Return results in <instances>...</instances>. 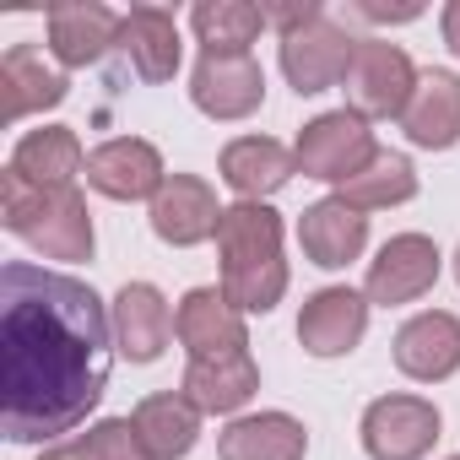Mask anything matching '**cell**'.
I'll return each mask as SVG.
<instances>
[{
	"instance_id": "6da1fadb",
	"label": "cell",
	"mask_w": 460,
	"mask_h": 460,
	"mask_svg": "<svg viewBox=\"0 0 460 460\" xmlns=\"http://www.w3.org/2000/svg\"><path fill=\"white\" fill-rule=\"evenodd\" d=\"M114 314L71 271H0V428L12 444H60L109 390Z\"/></svg>"
},
{
	"instance_id": "7a4b0ae2",
	"label": "cell",
	"mask_w": 460,
	"mask_h": 460,
	"mask_svg": "<svg viewBox=\"0 0 460 460\" xmlns=\"http://www.w3.org/2000/svg\"><path fill=\"white\" fill-rule=\"evenodd\" d=\"M222 293L239 314H271L288 298V255H282V211L266 200H234L217 222Z\"/></svg>"
},
{
	"instance_id": "3957f363",
	"label": "cell",
	"mask_w": 460,
	"mask_h": 460,
	"mask_svg": "<svg viewBox=\"0 0 460 460\" xmlns=\"http://www.w3.org/2000/svg\"><path fill=\"white\" fill-rule=\"evenodd\" d=\"M0 222L44 261H93V250H98L93 211H87L82 190H39V184L17 179L12 168L0 173Z\"/></svg>"
},
{
	"instance_id": "277c9868",
	"label": "cell",
	"mask_w": 460,
	"mask_h": 460,
	"mask_svg": "<svg viewBox=\"0 0 460 460\" xmlns=\"http://www.w3.org/2000/svg\"><path fill=\"white\" fill-rule=\"evenodd\" d=\"M352 55H358V39H352L325 6H314L304 22L282 28V55H277V60H282L288 87H293L298 98H314V93H331V87L347 82Z\"/></svg>"
},
{
	"instance_id": "5b68a950",
	"label": "cell",
	"mask_w": 460,
	"mask_h": 460,
	"mask_svg": "<svg viewBox=\"0 0 460 460\" xmlns=\"http://www.w3.org/2000/svg\"><path fill=\"white\" fill-rule=\"evenodd\" d=\"M293 152H298V173L304 179H320V184L341 190L347 179H358L379 157V136H374V125L358 109H331V114H314L298 130Z\"/></svg>"
},
{
	"instance_id": "8992f818",
	"label": "cell",
	"mask_w": 460,
	"mask_h": 460,
	"mask_svg": "<svg viewBox=\"0 0 460 460\" xmlns=\"http://www.w3.org/2000/svg\"><path fill=\"white\" fill-rule=\"evenodd\" d=\"M444 433V417L428 395H374L363 406V422H358V438H363V455L368 460H422L433 455Z\"/></svg>"
},
{
	"instance_id": "52a82bcc",
	"label": "cell",
	"mask_w": 460,
	"mask_h": 460,
	"mask_svg": "<svg viewBox=\"0 0 460 460\" xmlns=\"http://www.w3.org/2000/svg\"><path fill=\"white\" fill-rule=\"evenodd\" d=\"M422 71L411 66V55L390 39H358L352 71H347V109H358L363 119H401L411 93H417Z\"/></svg>"
},
{
	"instance_id": "ba28073f",
	"label": "cell",
	"mask_w": 460,
	"mask_h": 460,
	"mask_svg": "<svg viewBox=\"0 0 460 460\" xmlns=\"http://www.w3.org/2000/svg\"><path fill=\"white\" fill-rule=\"evenodd\" d=\"M444 271V255L428 234H395L379 244V255L368 261V277H363V298L379 304V309H401V304H417L422 293H433Z\"/></svg>"
},
{
	"instance_id": "9c48e42d",
	"label": "cell",
	"mask_w": 460,
	"mask_h": 460,
	"mask_svg": "<svg viewBox=\"0 0 460 460\" xmlns=\"http://www.w3.org/2000/svg\"><path fill=\"white\" fill-rule=\"evenodd\" d=\"M190 103L217 119V125H239L266 103V71L255 55H200L190 71Z\"/></svg>"
},
{
	"instance_id": "30bf717a",
	"label": "cell",
	"mask_w": 460,
	"mask_h": 460,
	"mask_svg": "<svg viewBox=\"0 0 460 460\" xmlns=\"http://www.w3.org/2000/svg\"><path fill=\"white\" fill-rule=\"evenodd\" d=\"M119 22L125 12L103 6V0H60V6L44 12V39L60 71H82L98 66L114 44H119Z\"/></svg>"
},
{
	"instance_id": "8fae6325",
	"label": "cell",
	"mask_w": 460,
	"mask_h": 460,
	"mask_svg": "<svg viewBox=\"0 0 460 460\" xmlns=\"http://www.w3.org/2000/svg\"><path fill=\"white\" fill-rule=\"evenodd\" d=\"M152 217V234L173 250H195L206 239H217V222H222V206H217V190L200 179V173H168L163 190L152 195L146 206Z\"/></svg>"
},
{
	"instance_id": "7c38bea8",
	"label": "cell",
	"mask_w": 460,
	"mask_h": 460,
	"mask_svg": "<svg viewBox=\"0 0 460 460\" xmlns=\"http://www.w3.org/2000/svg\"><path fill=\"white\" fill-rule=\"evenodd\" d=\"M173 336L190 358H227L250 352V314L227 304L222 288H190L173 309Z\"/></svg>"
},
{
	"instance_id": "4fadbf2b",
	"label": "cell",
	"mask_w": 460,
	"mask_h": 460,
	"mask_svg": "<svg viewBox=\"0 0 460 460\" xmlns=\"http://www.w3.org/2000/svg\"><path fill=\"white\" fill-rule=\"evenodd\" d=\"M368 298L358 288H320L298 309V341L309 358H347L368 336Z\"/></svg>"
},
{
	"instance_id": "5bb4252c",
	"label": "cell",
	"mask_w": 460,
	"mask_h": 460,
	"mask_svg": "<svg viewBox=\"0 0 460 460\" xmlns=\"http://www.w3.org/2000/svg\"><path fill=\"white\" fill-rule=\"evenodd\" d=\"M168 168H163V152L141 136H114L103 146L87 152V184L109 200H146L163 190Z\"/></svg>"
},
{
	"instance_id": "9a60e30c",
	"label": "cell",
	"mask_w": 460,
	"mask_h": 460,
	"mask_svg": "<svg viewBox=\"0 0 460 460\" xmlns=\"http://www.w3.org/2000/svg\"><path fill=\"white\" fill-rule=\"evenodd\" d=\"M395 368L417 385H444L460 374V314L422 309L395 331Z\"/></svg>"
},
{
	"instance_id": "2e32d148",
	"label": "cell",
	"mask_w": 460,
	"mask_h": 460,
	"mask_svg": "<svg viewBox=\"0 0 460 460\" xmlns=\"http://www.w3.org/2000/svg\"><path fill=\"white\" fill-rule=\"evenodd\" d=\"M298 250L320 271H347L368 250V217L352 211L341 195H325V200L304 206V217H298Z\"/></svg>"
},
{
	"instance_id": "e0dca14e",
	"label": "cell",
	"mask_w": 460,
	"mask_h": 460,
	"mask_svg": "<svg viewBox=\"0 0 460 460\" xmlns=\"http://www.w3.org/2000/svg\"><path fill=\"white\" fill-rule=\"evenodd\" d=\"M114 314V347L125 363H157L173 341V309L157 282H125L109 304Z\"/></svg>"
},
{
	"instance_id": "ac0fdd59",
	"label": "cell",
	"mask_w": 460,
	"mask_h": 460,
	"mask_svg": "<svg viewBox=\"0 0 460 460\" xmlns=\"http://www.w3.org/2000/svg\"><path fill=\"white\" fill-rule=\"evenodd\" d=\"M298 173V152L282 146L277 136H234L217 157V179L234 190L239 200H271L288 190Z\"/></svg>"
},
{
	"instance_id": "d6986e66",
	"label": "cell",
	"mask_w": 460,
	"mask_h": 460,
	"mask_svg": "<svg viewBox=\"0 0 460 460\" xmlns=\"http://www.w3.org/2000/svg\"><path fill=\"white\" fill-rule=\"evenodd\" d=\"M179 390L206 411V417H244V406L261 390V363L250 352H227V358H190Z\"/></svg>"
},
{
	"instance_id": "ffe728a7",
	"label": "cell",
	"mask_w": 460,
	"mask_h": 460,
	"mask_svg": "<svg viewBox=\"0 0 460 460\" xmlns=\"http://www.w3.org/2000/svg\"><path fill=\"white\" fill-rule=\"evenodd\" d=\"M119 49L130 60V71L141 82H173L179 76V60H184V33L173 22L168 6H130L125 22H119Z\"/></svg>"
},
{
	"instance_id": "44dd1931",
	"label": "cell",
	"mask_w": 460,
	"mask_h": 460,
	"mask_svg": "<svg viewBox=\"0 0 460 460\" xmlns=\"http://www.w3.org/2000/svg\"><path fill=\"white\" fill-rule=\"evenodd\" d=\"M309 428L293 411H244L217 433V460H304Z\"/></svg>"
},
{
	"instance_id": "7402d4cb",
	"label": "cell",
	"mask_w": 460,
	"mask_h": 460,
	"mask_svg": "<svg viewBox=\"0 0 460 460\" xmlns=\"http://www.w3.org/2000/svg\"><path fill=\"white\" fill-rule=\"evenodd\" d=\"M6 168L39 190H76V179L87 173V152H82V136L71 125H44L12 146Z\"/></svg>"
},
{
	"instance_id": "603a6c76",
	"label": "cell",
	"mask_w": 460,
	"mask_h": 460,
	"mask_svg": "<svg viewBox=\"0 0 460 460\" xmlns=\"http://www.w3.org/2000/svg\"><path fill=\"white\" fill-rule=\"evenodd\" d=\"M200 406L184 395V390H157L146 401H136L130 422H136V438L152 460H184L195 444H200Z\"/></svg>"
},
{
	"instance_id": "cb8c5ba5",
	"label": "cell",
	"mask_w": 460,
	"mask_h": 460,
	"mask_svg": "<svg viewBox=\"0 0 460 460\" xmlns=\"http://www.w3.org/2000/svg\"><path fill=\"white\" fill-rule=\"evenodd\" d=\"M0 93H6V125H22L28 114L60 109L71 82H66V71L44 66V55L33 44H12L0 55Z\"/></svg>"
},
{
	"instance_id": "d4e9b609",
	"label": "cell",
	"mask_w": 460,
	"mask_h": 460,
	"mask_svg": "<svg viewBox=\"0 0 460 460\" xmlns=\"http://www.w3.org/2000/svg\"><path fill=\"white\" fill-rule=\"evenodd\" d=\"M401 130L422 152H449L460 141V76L455 71H422V82L401 114Z\"/></svg>"
},
{
	"instance_id": "484cf974",
	"label": "cell",
	"mask_w": 460,
	"mask_h": 460,
	"mask_svg": "<svg viewBox=\"0 0 460 460\" xmlns=\"http://www.w3.org/2000/svg\"><path fill=\"white\" fill-rule=\"evenodd\" d=\"M266 28L271 17L255 0H195L190 6V33L200 55H250Z\"/></svg>"
},
{
	"instance_id": "4316f807",
	"label": "cell",
	"mask_w": 460,
	"mask_h": 460,
	"mask_svg": "<svg viewBox=\"0 0 460 460\" xmlns=\"http://www.w3.org/2000/svg\"><path fill=\"white\" fill-rule=\"evenodd\" d=\"M352 211H390V206H406L411 195H417V168H411V157L406 152H385L379 146V157L358 173V179H347L341 190H336Z\"/></svg>"
},
{
	"instance_id": "83f0119b",
	"label": "cell",
	"mask_w": 460,
	"mask_h": 460,
	"mask_svg": "<svg viewBox=\"0 0 460 460\" xmlns=\"http://www.w3.org/2000/svg\"><path fill=\"white\" fill-rule=\"evenodd\" d=\"M82 444H87L93 460H152V455L141 449L130 417H103V422H93V428L82 433Z\"/></svg>"
},
{
	"instance_id": "f1b7e54d",
	"label": "cell",
	"mask_w": 460,
	"mask_h": 460,
	"mask_svg": "<svg viewBox=\"0 0 460 460\" xmlns=\"http://www.w3.org/2000/svg\"><path fill=\"white\" fill-rule=\"evenodd\" d=\"M352 12L368 17V22H417L422 17V0H401V6H390V0H358Z\"/></svg>"
},
{
	"instance_id": "f546056e",
	"label": "cell",
	"mask_w": 460,
	"mask_h": 460,
	"mask_svg": "<svg viewBox=\"0 0 460 460\" xmlns=\"http://www.w3.org/2000/svg\"><path fill=\"white\" fill-rule=\"evenodd\" d=\"M438 33H444V44H449V55L460 60V0H449V6L438 12Z\"/></svg>"
},
{
	"instance_id": "4dcf8cb0",
	"label": "cell",
	"mask_w": 460,
	"mask_h": 460,
	"mask_svg": "<svg viewBox=\"0 0 460 460\" xmlns=\"http://www.w3.org/2000/svg\"><path fill=\"white\" fill-rule=\"evenodd\" d=\"M39 460H93V455H87V444H82V433H76V438H60V444H49Z\"/></svg>"
},
{
	"instance_id": "1f68e13d",
	"label": "cell",
	"mask_w": 460,
	"mask_h": 460,
	"mask_svg": "<svg viewBox=\"0 0 460 460\" xmlns=\"http://www.w3.org/2000/svg\"><path fill=\"white\" fill-rule=\"evenodd\" d=\"M455 282H460V250H455Z\"/></svg>"
},
{
	"instance_id": "d6a6232c",
	"label": "cell",
	"mask_w": 460,
	"mask_h": 460,
	"mask_svg": "<svg viewBox=\"0 0 460 460\" xmlns=\"http://www.w3.org/2000/svg\"><path fill=\"white\" fill-rule=\"evenodd\" d=\"M449 460H460V455H449Z\"/></svg>"
}]
</instances>
